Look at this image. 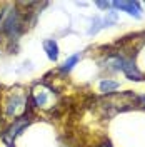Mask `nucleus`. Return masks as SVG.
<instances>
[{
	"instance_id": "nucleus-8",
	"label": "nucleus",
	"mask_w": 145,
	"mask_h": 147,
	"mask_svg": "<svg viewBox=\"0 0 145 147\" xmlns=\"http://www.w3.org/2000/svg\"><path fill=\"white\" fill-rule=\"evenodd\" d=\"M79 60H80V54L70 55V57H68V59L65 60V64L62 65V67H60V72H64V74H65V72H70L73 67L77 65V62H79Z\"/></svg>"
},
{
	"instance_id": "nucleus-6",
	"label": "nucleus",
	"mask_w": 145,
	"mask_h": 147,
	"mask_svg": "<svg viewBox=\"0 0 145 147\" xmlns=\"http://www.w3.org/2000/svg\"><path fill=\"white\" fill-rule=\"evenodd\" d=\"M122 72L127 75L128 80H144L142 72L137 69L135 64H134L132 60H125V59H124V62H122Z\"/></svg>"
},
{
	"instance_id": "nucleus-5",
	"label": "nucleus",
	"mask_w": 145,
	"mask_h": 147,
	"mask_svg": "<svg viewBox=\"0 0 145 147\" xmlns=\"http://www.w3.org/2000/svg\"><path fill=\"white\" fill-rule=\"evenodd\" d=\"M112 5L115 9H120L124 12H127L130 15H134L135 18H140V2H112Z\"/></svg>"
},
{
	"instance_id": "nucleus-7",
	"label": "nucleus",
	"mask_w": 145,
	"mask_h": 147,
	"mask_svg": "<svg viewBox=\"0 0 145 147\" xmlns=\"http://www.w3.org/2000/svg\"><path fill=\"white\" fill-rule=\"evenodd\" d=\"M44 50L47 52V57L50 59V60H57L58 59V45H57V42H55L54 38H48L44 42Z\"/></svg>"
},
{
	"instance_id": "nucleus-4",
	"label": "nucleus",
	"mask_w": 145,
	"mask_h": 147,
	"mask_svg": "<svg viewBox=\"0 0 145 147\" xmlns=\"http://www.w3.org/2000/svg\"><path fill=\"white\" fill-rule=\"evenodd\" d=\"M52 95H54V92L47 85H37L32 90V100H34L37 107H48Z\"/></svg>"
},
{
	"instance_id": "nucleus-2",
	"label": "nucleus",
	"mask_w": 145,
	"mask_h": 147,
	"mask_svg": "<svg viewBox=\"0 0 145 147\" xmlns=\"http://www.w3.org/2000/svg\"><path fill=\"white\" fill-rule=\"evenodd\" d=\"M23 17H22V13H20V10L17 9H12L9 10L5 15H2V20H0V30L5 34V35H9L10 38H13V37H18L22 32H23Z\"/></svg>"
},
{
	"instance_id": "nucleus-1",
	"label": "nucleus",
	"mask_w": 145,
	"mask_h": 147,
	"mask_svg": "<svg viewBox=\"0 0 145 147\" xmlns=\"http://www.w3.org/2000/svg\"><path fill=\"white\" fill-rule=\"evenodd\" d=\"M3 109H5V115H9V117H13V119L22 117L27 112V95H25V92L20 87L12 89V92L5 99Z\"/></svg>"
},
{
	"instance_id": "nucleus-11",
	"label": "nucleus",
	"mask_w": 145,
	"mask_h": 147,
	"mask_svg": "<svg viewBox=\"0 0 145 147\" xmlns=\"http://www.w3.org/2000/svg\"><path fill=\"white\" fill-rule=\"evenodd\" d=\"M117 22V12H107V17L103 18V24L109 27L112 24H115Z\"/></svg>"
},
{
	"instance_id": "nucleus-12",
	"label": "nucleus",
	"mask_w": 145,
	"mask_h": 147,
	"mask_svg": "<svg viewBox=\"0 0 145 147\" xmlns=\"http://www.w3.org/2000/svg\"><path fill=\"white\" fill-rule=\"evenodd\" d=\"M95 5H97L99 9H103V10H107V9L112 7V3H110V2H95Z\"/></svg>"
},
{
	"instance_id": "nucleus-10",
	"label": "nucleus",
	"mask_w": 145,
	"mask_h": 147,
	"mask_svg": "<svg viewBox=\"0 0 145 147\" xmlns=\"http://www.w3.org/2000/svg\"><path fill=\"white\" fill-rule=\"evenodd\" d=\"M102 24H103V22H102V18H100V17H95V18H93V22H92V27H90V30H89V34H90V35L97 34L100 28L103 27Z\"/></svg>"
},
{
	"instance_id": "nucleus-3",
	"label": "nucleus",
	"mask_w": 145,
	"mask_h": 147,
	"mask_svg": "<svg viewBox=\"0 0 145 147\" xmlns=\"http://www.w3.org/2000/svg\"><path fill=\"white\" fill-rule=\"evenodd\" d=\"M28 117H30V115H25V117H18V119H15V120H13V124H12V125L3 132V139H5V142H7L9 146L12 144V140H13V139L17 137L18 134H20V132H22V130L30 124V119H28Z\"/></svg>"
},
{
	"instance_id": "nucleus-9",
	"label": "nucleus",
	"mask_w": 145,
	"mask_h": 147,
	"mask_svg": "<svg viewBox=\"0 0 145 147\" xmlns=\"http://www.w3.org/2000/svg\"><path fill=\"white\" fill-rule=\"evenodd\" d=\"M117 89H118V82H115V80L105 79V80L100 82V90L103 92V94H112V92H115Z\"/></svg>"
},
{
	"instance_id": "nucleus-13",
	"label": "nucleus",
	"mask_w": 145,
	"mask_h": 147,
	"mask_svg": "<svg viewBox=\"0 0 145 147\" xmlns=\"http://www.w3.org/2000/svg\"><path fill=\"white\" fill-rule=\"evenodd\" d=\"M144 105H145V99H144Z\"/></svg>"
}]
</instances>
